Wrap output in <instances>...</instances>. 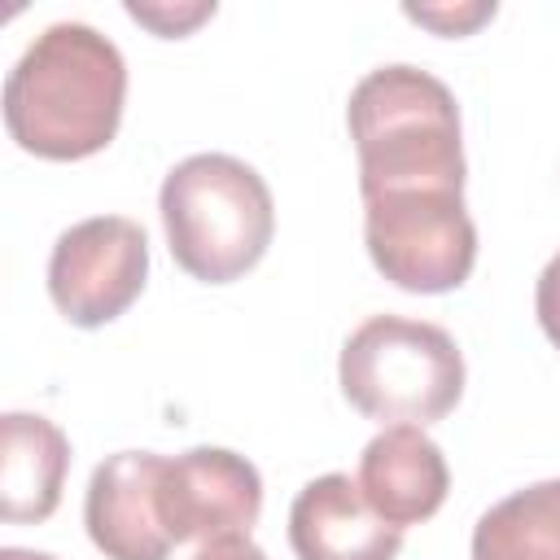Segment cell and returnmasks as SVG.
I'll return each mask as SVG.
<instances>
[{"label": "cell", "mask_w": 560, "mask_h": 560, "mask_svg": "<svg viewBox=\"0 0 560 560\" xmlns=\"http://www.w3.org/2000/svg\"><path fill=\"white\" fill-rule=\"evenodd\" d=\"M407 18L433 26L438 35H468L472 26L494 18V4H407Z\"/></svg>", "instance_id": "5bb4252c"}, {"label": "cell", "mask_w": 560, "mask_h": 560, "mask_svg": "<svg viewBox=\"0 0 560 560\" xmlns=\"http://www.w3.org/2000/svg\"><path fill=\"white\" fill-rule=\"evenodd\" d=\"M472 560H560V477L486 508L472 525Z\"/></svg>", "instance_id": "7c38bea8"}, {"label": "cell", "mask_w": 560, "mask_h": 560, "mask_svg": "<svg viewBox=\"0 0 560 560\" xmlns=\"http://www.w3.org/2000/svg\"><path fill=\"white\" fill-rule=\"evenodd\" d=\"M337 381L368 420L424 429L455 411L464 394V354L442 324L372 315L346 337Z\"/></svg>", "instance_id": "277c9868"}, {"label": "cell", "mask_w": 560, "mask_h": 560, "mask_svg": "<svg viewBox=\"0 0 560 560\" xmlns=\"http://www.w3.org/2000/svg\"><path fill=\"white\" fill-rule=\"evenodd\" d=\"M171 258L201 284H232L267 254L276 201L267 179L232 153H192L158 188Z\"/></svg>", "instance_id": "3957f363"}, {"label": "cell", "mask_w": 560, "mask_h": 560, "mask_svg": "<svg viewBox=\"0 0 560 560\" xmlns=\"http://www.w3.org/2000/svg\"><path fill=\"white\" fill-rule=\"evenodd\" d=\"M127 13H131L136 22H144L149 31L175 39V35H188L197 22L214 18V0H201V4H175V9H171V4H140V0H131Z\"/></svg>", "instance_id": "4fadbf2b"}, {"label": "cell", "mask_w": 560, "mask_h": 560, "mask_svg": "<svg viewBox=\"0 0 560 560\" xmlns=\"http://www.w3.org/2000/svg\"><path fill=\"white\" fill-rule=\"evenodd\" d=\"M363 241L376 271L407 293H451L477 262V228L459 188L363 197Z\"/></svg>", "instance_id": "5b68a950"}, {"label": "cell", "mask_w": 560, "mask_h": 560, "mask_svg": "<svg viewBox=\"0 0 560 560\" xmlns=\"http://www.w3.org/2000/svg\"><path fill=\"white\" fill-rule=\"evenodd\" d=\"M363 499L398 529L429 521L451 490V468L442 446L420 424H385L359 455Z\"/></svg>", "instance_id": "30bf717a"}, {"label": "cell", "mask_w": 560, "mask_h": 560, "mask_svg": "<svg viewBox=\"0 0 560 560\" xmlns=\"http://www.w3.org/2000/svg\"><path fill=\"white\" fill-rule=\"evenodd\" d=\"M149 236L127 214H92L70 223L48 254L52 306L74 328H101L118 319L144 289Z\"/></svg>", "instance_id": "8992f818"}, {"label": "cell", "mask_w": 560, "mask_h": 560, "mask_svg": "<svg viewBox=\"0 0 560 560\" xmlns=\"http://www.w3.org/2000/svg\"><path fill=\"white\" fill-rule=\"evenodd\" d=\"M0 560H57V556H48V551H31V547H4Z\"/></svg>", "instance_id": "e0dca14e"}, {"label": "cell", "mask_w": 560, "mask_h": 560, "mask_svg": "<svg viewBox=\"0 0 560 560\" xmlns=\"http://www.w3.org/2000/svg\"><path fill=\"white\" fill-rule=\"evenodd\" d=\"M162 521L175 542L249 534L262 512L258 468L228 446H192L162 468Z\"/></svg>", "instance_id": "52a82bcc"}, {"label": "cell", "mask_w": 560, "mask_h": 560, "mask_svg": "<svg viewBox=\"0 0 560 560\" xmlns=\"http://www.w3.org/2000/svg\"><path fill=\"white\" fill-rule=\"evenodd\" d=\"M534 311H538V328L560 350V249L551 254V262L542 267L538 284H534Z\"/></svg>", "instance_id": "9a60e30c"}, {"label": "cell", "mask_w": 560, "mask_h": 560, "mask_svg": "<svg viewBox=\"0 0 560 560\" xmlns=\"http://www.w3.org/2000/svg\"><path fill=\"white\" fill-rule=\"evenodd\" d=\"M127 101V61L88 22L44 26L4 79V127L18 149L48 162L101 153Z\"/></svg>", "instance_id": "6da1fadb"}, {"label": "cell", "mask_w": 560, "mask_h": 560, "mask_svg": "<svg viewBox=\"0 0 560 560\" xmlns=\"http://www.w3.org/2000/svg\"><path fill=\"white\" fill-rule=\"evenodd\" d=\"M192 560H267V551H262L249 534H228V538H210V542H201Z\"/></svg>", "instance_id": "2e32d148"}, {"label": "cell", "mask_w": 560, "mask_h": 560, "mask_svg": "<svg viewBox=\"0 0 560 560\" xmlns=\"http://www.w3.org/2000/svg\"><path fill=\"white\" fill-rule=\"evenodd\" d=\"M70 468L66 433L35 411L0 416V521L39 525L57 512Z\"/></svg>", "instance_id": "8fae6325"}, {"label": "cell", "mask_w": 560, "mask_h": 560, "mask_svg": "<svg viewBox=\"0 0 560 560\" xmlns=\"http://www.w3.org/2000/svg\"><path fill=\"white\" fill-rule=\"evenodd\" d=\"M289 547L298 560H394L402 529L363 499L350 472H324L289 508Z\"/></svg>", "instance_id": "9c48e42d"}, {"label": "cell", "mask_w": 560, "mask_h": 560, "mask_svg": "<svg viewBox=\"0 0 560 560\" xmlns=\"http://www.w3.org/2000/svg\"><path fill=\"white\" fill-rule=\"evenodd\" d=\"M346 127L359 153V192L459 188L464 192V131L455 92L420 66L368 70L346 105Z\"/></svg>", "instance_id": "7a4b0ae2"}, {"label": "cell", "mask_w": 560, "mask_h": 560, "mask_svg": "<svg viewBox=\"0 0 560 560\" xmlns=\"http://www.w3.org/2000/svg\"><path fill=\"white\" fill-rule=\"evenodd\" d=\"M162 468L158 451H118L92 468L83 525L105 560H166L175 538L162 521Z\"/></svg>", "instance_id": "ba28073f"}]
</instances>
